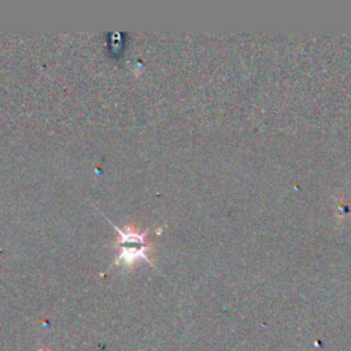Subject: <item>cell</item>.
Wrapping results in <instances>:
<instances>
[{
	"mask_svg": "<svg viewBox=\"0 0 351 351\" xmlns=\"http://www.w3.org/2000/svg\"><path fill=\"white\" fill-rule=\"evenodd\" d=\"M118 233V239L112 243L118 248V256L114 259V265H122L126 269H132L140 259H144L149 265H154L152 250L154 245L148 241L149 229L140 230L134 222L126 223L123 228L114 225L107 219Z\"/></svg>",
	"mask_w": 351,
	"mask_h": 351,
	"instance_id": "6da1fadb",
	"label": "cell"
}]
</instances>
